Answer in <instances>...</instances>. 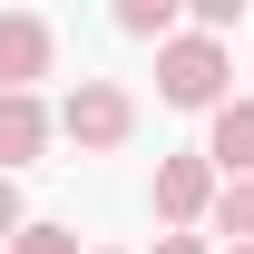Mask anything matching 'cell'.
I'll list each match as a JSON object with an SVG mask.
<instances>
[{
    "label": "cell",
    "instance_id": "cell-1",
    "mask_svg": "<svg viewBox=\"0 0 254 254\" xmlns=\"http://www.w3.org/2000/svg\"><path fill=\"white\" fill-rule=\"evenodd\" d=\"M225 78H235L225 39H195V30H176V39L157 49V98H166V108H186V118H215L225 98H235Z\"/></svg>",
    "mask_w": 254,
    "mask_h": 254
},
{
    "label": "cell",
    "instance_id": "cell-2",
    "mask_svg": "<svg viewBox=\"0 0 254 254\" xmlns=\"http://www.w3.org/2000/svg\"><path fill=\"white\" fill-rule=\"evenodd\" d=\"M59 137L78 157H118L127 137H137V88H127V78H78V88L59 98Z\"/></svg>",
    "mask_w": 254,
    "mask_h": 254
},
{
    "label": "cell",
    "instance_id": "cell-9",
    "mask_svg": "<svg viewBox=\"0 0 254 254\" xmlns=\"http://www.w3.org/2000/svg\"><path fill=\"white\" fill-rule=\"evenodd\" d=\"M10 254H88V245H78L68 225H49V215H30V225H20V235H10Z\"/></svg>",
    "mask_w": 254,
    "mask_h": 254
},
{
    "label": "cell",
    "instance_id": "cell-10",
    "mask_svg": "<svg viewBox=\"0 0 254 254\" xmlns=\"http://www.w3.org/2000/svg\"><path fill=\"white\" fill-rule=\"evenodd\" d=\"M186 30H195V39H225V30H245V0H195V10H186Z\"/></svg>",
    "mask_w": 254,
    "mask_h": 254
},
{
    "label": "cell",
    "instance_id": "cell-11",
    "mask_svg": "<svg viewBox=\"0 0 254 254\" xmlns=\"http://www.w3.org/2000/svg\"><path fill=\"white\" fill-rule=\"evenodd\" d=\"M30 225V205H20V176H0V254H10V235Z\"/></svg>",
    "mask_w": 254,
    "mask_h": 254
},
{
    "label": "cell",
    "instance_id": "cell-6",
    "mask_svg": "<svg viewBox=\"0 0 254 254\" xmlns=\"http://www.w3.org/2000/svg\"><path fill=\"white\" fill-rule=\"evenodd\" d=\"M59 137V118L39 108V98H0V176H20V166H39V147Z\"/></svg>",
    "mask_w": 254,
    "mask_h": 254
},
{
    "label": "cell",
    "instance_id": "cell-5",
    "mask_svg": "<svg viewBox=\"0 0 254 254\" xmlns=\"http://www.w3.org/2000/svg\"><path fill=\"white\" fill-rule=\"evenodd\" d=\"M195 157L215 166L225 186H235V176H254V98H225L215 118H205V147H195Z\"/></svg>",
    "mask_w": 254,
    "mask_h": 254
},
{
    "label": "cell",
    "instance_id": "cell-4",
    "mask_svg": "<svg viewBox=\"0 0 254 254\" xmlns=\"http://www.w3.org/2000/svg\"><path fill=\"white\" fill-rule=\"evenodd\" d=\"M49 68H59V30L39 10H0V98H39Z\"/></svg>",
    "mask_w": 254,
    "mask_h": 254
},
{
    "label": "cell",
    "instance_id": "cell-7",
    "mask_svg": "<svg viewBox=\"0 0 254 254\" xmlns=\"http://www.w3.org/2000/svg\"><path fill=\"white\" fill-rule=\"evenodd\" d=\"M118 30L147 39V49H166V39L186 30V0H118Z\"/></svg>",
    "mask_w": 254,
    "mask_h": 254
},
{
    "label": "cell",
    "instance_id": "cell-8",
    "mask_svg": "<svg viewBox=\"0 0 254 254\" xmlns=\"http://www.w3.org/2000/svg\"><path fill=\"white\" fill-rule=\"evenodd\" d=\"M215 235H235V245H254V176H235V186H215Z\"/></svg>",
    "mask_w": 254,
    "mask_h": 254
},
{
    "label": "cell",
    "instance_id": "cell-13",
    "mask_svg": "<svg viewBox=\"0 0 254 254\" xmlns=\"http://www.w3.org/2000/svg\"><path fill=\"white\" fill-rule=\"evenodd\" d=\"M88 254H118V245H88Z\"/></svg>",
    "mask_w": 254,
    "mask_h": 254
},
{
    "label": "cell",
    "instance_id": "cell-12",
    "mask_svg": "<svg viewBox=\"0 0 254 254\" xmlns=\"http://www.w3.org/2000/svg\"><path fill=\"white\" fill-rule=\"evenodd\" d=\"M147 254H215V245H205V235H157Z\"/></svg>",
    "mask_w": 254,
    "mask_h": 254
},
{
    "label": "cell",
    "instance_id": "cell-3",
    "mask_svg": "<svg viewBox=\"0 0 254 254\" xmlns=\"http://www.w3.org/2000/svg\"><path fill=\"white\" fill-rule=\"evenodd\" d=\"M215 166L195 157V147H176V157H157V186H147V205H157L166 235H205V215H215Z\"/></svg>",
    "mask_w": 254,
    "mask_h": 254
},
{
    "label": "cell",
    "instance_id": "cell-14",
    "mask_svg": "<svg viewBox=\"0 0 254 254\" xmlns=\"http://www.w3.org/2000/svg\"><path fill=\"white\" fill-rule=\"evenodd\" d=\"M225 254H254V245H225Z\"/></svg>",
    "mask_w": 254,
    "mask_h": 254
}]
</instances>
